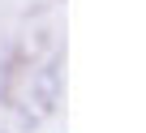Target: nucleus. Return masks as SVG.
Wrapping results in <instances>:
<instances>
[{
    "instance_id": "nucleus-2",
    "label": "nucleus",
    "mask_w": 146,
    "mask_h": 133,
    "mask_svg": "<svg viewBox=\"0 0 146 133\" xmlns=\"http://www.w3.org/2000/svg\"><path fill=\"white\" fill-rule=\"evenodd\" d=\"M0 133H5V129H0Z\"/></svg>"
},
{
    "instance_id": "nucleus-1",
    "label": "nucleus",
    "mask_w": 146,
    "mask_h": 133,
    "mask_svg": "<svg viewBox=\"0 0 146 133\" xmlns=\"http://www.w3.org/2000/svg\"><path fill=\"white\" fill-rule=\"evenodd\" d=\"M64 95V69H60V56H47L39 69L30 73V99L39 103V116H52L60 107Z\"/></svg>"
}]
</instances>
